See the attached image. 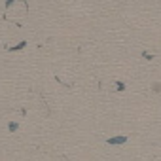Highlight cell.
Instances as JSON below:
<instances>
[{
  "mask_svg": "<svg viewBox=\"0 0 161 161\" xmlns=\"http://www.w3.org/2000/svg\"><path fill=\"white\" fill-rule=\"evenodd\" d=\"M110 142H112V144H121V142H125V138H123V136H119V138H112Z\"/></svg>",
  "mask_w": 161,
  "mask_h": 161,
  "instance_id": "6da1fadb",
  "label": "cell"
},
{
  "mask_svg": "<svg viewBox=\"0 0 161 161\" xmlns=\"http://www.w3.org/2000/svg\"><path fill=\"white\" fill-rule=\"evenodd\" d=\"M14 2H15V0H6V2H4V8H6V10H10V8L14 6Z\"/></svg>",
  "mask_w": 161,
  "mask_h": 161,
  "instance_id": "7a4b0ae2",
  "label": "cell"
}]
</instances>
